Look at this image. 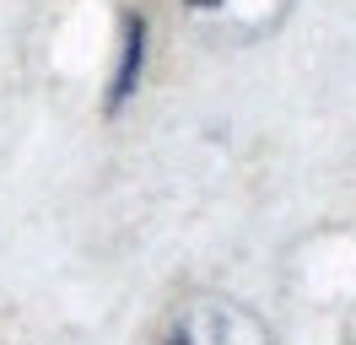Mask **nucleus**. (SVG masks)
I'll return each instance as SVG.
<instances>
[{
  "label": "nucleus",
  "mask_w": 356,
  "mask_h": 345,
  "mask_svg": "<svg viewBox=\"0 0 356 345\" xmlns=\"http://www.w3.org/2000/svg\"><path fill=\"white\" fill-rule=\"evenodd\" d=\"M156 345H275V335L227 291H184L156 323Z\"/></svg>",
  "instance_id": "1"
},
{
  "label": "nucleus",
  "mask_w": 356,
  "mask_h": 345,
  "mask_svg": "<svg viewBox=\"0 0 356 345\" xmlns=\"http://www.w3.org/2000/svg\"><path fill=\"white\" fill-rule=\"evenodd\" d=\"M178 11L211 38L254 43V38H270L286 22L291 0H178Z\"/></svg>",
  "instance_id": "2"
}]
</instances>
